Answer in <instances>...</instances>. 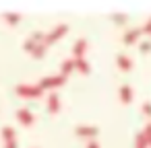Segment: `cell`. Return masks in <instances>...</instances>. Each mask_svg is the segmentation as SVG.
Listing matches in <instances>:
<instances>
[{"label": "cell", "instance_id": "1", "mask_svg": "<svg viewBox=\"0 0 151 148\" xmlns=\"http://www.w3.org/2000/svg\"><path fill=\"white\" fill-rule=\"evenodd\" d=\"M15 91H17V95L27 97V99H40L44 95V91H42L40 84H17Z\"/></svg>", "mask_w": 151, "mask_h": 148}, {"label": "cell", "instance_id": "2", "mask_svg": "<svg viewBox=\"0 0 151 148\" xmlns=\"http://www.w3.org/2000/svg\"><path fill=\"white\" fill-rule=\"evenodd\" d=\"M66 31H68V25H66V23H60V25H56V27H54L50 33H46V35H44V45L48 47L50 43L58 41V39H60V37L66 33Z\"/></svg>", "mask_w": 151, "mask_h": 148}, {"label": "cell", "instance_id": "3", "mask_svg": "<svg viewBox=\"0 0 151 148\" xmlns=\"http://www.w3.org/2000/svg\"><path fill=\"white\" fill-rule=\"evenodd\" d=\"M64 82H66V78H64L62 74H56V76H46V78H42L40 86H42V91H54V89L62 86Z\"/></svg>", "mask_w": 151, "mask_h": 148}, {"label": "cell", "instance_id": "4", "mask_svg": "<svg viewBox=\"0 0 151 148\" xmlns=\"http://www.w3.org/2000/svg\"><path fill=\"white\" fill-rule=\"evenodd\" d=\"M15 117H17V121H19L21 125H33V123H35V115H33L29 109H25V107L17 109Z\"/></svg>", "mask_w": 151, "mask_h": 148}, {"label": "cell", "instance_id": "5", "mask_svg": "<svg viewBox=\"0 0 151 148\" xmlns=\"http://www.w3.org/2000/svg\"><path fill=\"white\" fill-rule=\"evenodd\" d=\"M141 27H132V29H128L126 33H124V37H122V41L126 43V45H134V43H139V39H141Z\"/></svg>", "mask_w": 151, "mask_h": 148}, {"label": "cell", "instance_id": "6", "mask_svg": "<svg viewBox=\"0 0 151 148\" xmlns=\"http://www.w3.org/2000/svg\"><path fill=\"white\" fill-rule=\"evenodd\" d=\"M75 134L81 136V138H93V136L99 134V127H95V125H77Z\"/></svg>", "mask_w": 151, "mask_h": 148}, {"label": "cell", "instance_id": "7", "mask_svg": "<svg viewBox=\"0 0 151 148\" xmlns=\"http://www.w3.org/2000/svg\"><path fill=\"white\" fill-rule=\"evenodd\" d=\"M87 47H89V43H87V39L83 37V39H79L77 43H75V47H73V60H79V58H83L85 56V52H87Z\"/></svg>", "mask_w": 151, "mask_h": 148}, {"label": "cell", "instance_id": "8", "mask_svg": "<svg viewBox=\"0 0 151 148\" xmlns=\"http://www.w3.org/2000/svg\"><path fill=\"white\" fill-rule=\"evenodd\" d=\"M116 64H118V68H120L122 72H130V70H132V60H130L126 54H118V56H116Z\"/></svg>", "mask_w": 151, "mask_h": 148}, {"label": "cell", "instance_id": "9", "mask_svg": "<svg viewBox=\"0 0 151 148\" xmlns=\"http://www.w3.org/2000/svg\"><path fill=\"white\" fill-rule=\"evenodd\" d=\"M118 97H120V101H122L124 105H128V103L132 101V86H130V84H120Z\"/></svg>", "mask_w": 151, "mask_h": 148}, {"label": "cell", "instance_id": "10", "mask_svg": "<svg viewBox=\"0 0 151 148\" xmlns=\"http://www.w3.org/2000/svg\"><path fill=\"white\" fill-rule=\"evenodd\" d=\"M60 111V97L56 93H50L48 95V113H58Z\"/></svg>", "mask_w": 151, "mask_h": 148}, {"label": "cell", "instance_id": "11", "mask_svg": "<svg viewBox=\"0 0 151 148\" xmlns=\"http://www.w3.org/2000/svg\"><path fill=\"white\" fill-rule=\"evenodd\" d=\"M73 62H75V70H79L81 74H89L91 66H89V62L85 58H79V60H73Z\"/></svg>", "mask_w": 151, "mask_h": 148}, {"label": "cell", "instance_id": "12", "mask_svg": "<svg viewBox=\"0 0 151 148\" xmlns=\"http://www.w3.org/2000/svg\"><path fill=\"white\" fill-rule=\"evenodd\" d=\"M13 140H17V132H15V127L4 125V127H2V142H13Z\"/></svg>", "mask_w": 151, "mask_h": 148}, {"label": "cell", "instance_id": "13", "mask_svg": "<svg viewBox=\"0 0 151 148\" xmlns=\"http://www.w3.org/2000/svg\"><path fill=\"white\" fill-rule=\"evenodd\" d=\"M73 70H75V62H73L70 58H68V60H64V62H62V66H60V74L66 78V76L73 72Z\"/></svg>", "mask_w": 151, "mask_h": 148}, {"label": "cell", "instance_id": "14", "mask_svg": "<svg viewBox=\"0 0 151 148\" xmlns=\"http://www.w3.org/2000/svg\"><path fill=\"white\" fill-rule=\"evenodd\" d=\"M4 21H6L9 25H17V23L21 21V15H19V13H4Z\"/></svg>", "mask_w": 151, "mask_h": 148}, {"label": "cell", "instance_id": "15", "mask_svg": "<svg viewBox=\"0 0 151 148\" xmlns=\"http://www.w3.org/2000/svg\"><path fill=\"white\" fill-rule=\"evenodd\" d=\"M31 56H33V58H44V56H46V45H44V43L35 45V50L31 52Z\"/></svg>", "mask_w": 151, "mask_h": 148}, {"label": "cell", "instance_id": "16", "mask_svg": "<svg viewBox=\"0 0 151 148\" xmlns=\"http://www.w3.org/2000/svg\"><path fill=\"white\" fill-rule=\"evenodd\" d=\"M134 146H137V148H147V146H149L143 134H137V138H134Z\"/></svg>", "mask_w": 151, "mask_h": 148}, {"label": "cell", "instance_id": "17", "mask_svg": "<svg viewBox=\"0 0 151 148\" xmlns=\"http://www.w3.org/2000/svg\"><path fill=\"white\" fill-rule=\"evenodd\" d=\"M139 50H141V54H149V52H151V39L141 41V43H139Z\"/></svg>", "mask_w": 151, "mask_h": 148}, {"label": "cell", "instance_id": "18", "mask_svg": "<svg viewBox=\"0 0 151 148\" xmlns=\"http://www.w3.org/2000/svg\"><path fill=\"white\" fill-rule=\"evenodd\" d=\"M35 45H40V43H35V41H33L31 37H29V39H27V41L23 43V47H25V52H29V54H31V52L35 50Z\"/></svg>", "mask_w": 151, "mask_h": 148}, {"label": "cell", "instance_id": "19", "mask_svg": "<svg viewBox=\"0 0 151 148\" xmlns=\"http://www.w3.org/2000/svg\"><path fill=\"white\" fill-rule=\"evenodd\" d=\"M141 134L145 136V140H147V144L151 146V123H147V127H145V130H143Z\"/></svg>", "mask_w": 151, "mask_h": 148}, {"label": "cell", "instance_id": "20", "mask_svg": "<svg viewBox=\"0 0 151 148\" xmlns=\"http://www.w3.org/2000/svg\"><path fill=\"white\" fill-rule=\"evenodd\" d=\"M112 17H114V23H118V25H124V23H126V15H118V13H116V15H112Z\"/></svg>", "mask_w": 151, "mask_h": 148}, {"label": "cell", "instance_id": "21", "mask_svg": "<svg viewBox=\"0 0 151 148\" xmlns=\"http://www.w3.org/2000/svg\"><path fill=\"white\" fill-rule=\"evenodd\" d=\"M141 109H143V113H145L147 117H151V101H145Z\"/></svg>", "mask_w": 151, "mask_h": 148}, {"label": "cell", "instance_id": "22", "mask_svg": "<svg viewBox=\"0 0 151 148\" xmlns=\"http://www.w3.org/2000/svg\"><path fill=\"white\" fill-rule=\"evenodd\" d=\"M141 31H143V33H147V35H151V19L145 23V27H141Z\"/></svg>", "mask_w": 151, "mask_h": 148}, {"label": "cell", "instance_id": "23", "mask_svg": "<svg viewBox=\"0 0 151 148\" xmlns=\"http://www.w3.org/2000/svg\"><path fill=\"white\" fill-rule=\"evenodd\" d=\"M4 148H19V142L13 140V142H4Z\"/></svg>", "mask_w": 151, "mask_h": 148}, {"label": "cell", "instance_id": "24", "mask_svg": "<svg viewBox=\"0 0 151 148\" xmlns=\"http://www.w3.org/2000/svg\"><path fill=\"white\" fill-rule=\"evenodd\" d=\"M87 148H99V144H97V142H95V140H91V142H89V144H87Z\"/></svg>", "mask_w": 151, "mask_h": 148}]
</instances>
